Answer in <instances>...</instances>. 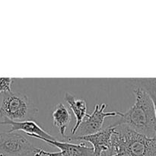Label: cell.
I'll use <instances>...</instances> for the list:
<instances>
[{
    "label": "cell",
    "instance_id": "8fae6325",
    "mask_svg": "<svg viewBox=\"0 0 156 156\" xmlns=\"http://www.w3.org/2000/svg\"><path fill=\"white\" fill-rule=\"evenodd\" d=\"M134 87L143 88L149 94L153 103L156 117V78H141V79H129Z\"/></svg>",
    "mask_w": 156,
    "mask_h": 156
},
{
    "label": "cell",
    "instance_id": "52a82bcc",
    "mask_svg": "<svg viewBox=\"0 0 156 156\" xmlns=\"http://www.w3.org/2000/svg\"><path fill=\"white\" fill-rule=\"evenodd\" d=\"M116 123L109 126L103 128L98 133L91 135L84 136L79 137H69V142L77 141L80 143L86 142L92 145L94 156H104L103 153L111 151V140L116 129Z\"/></svg>",
    "mask_w": 156,
    "mask_h": 156
},
{
    "label": "cell",
    "instance_id": "5b68a950",
    "mask_svg": "<svg viewBox=\"0 0 156 156\" xmlns=\"http://www.w3.org/2000/svg\"><path fill=\"white\" fill-rule=\"evenodd\" d=\"M38 140H43L50 146H55L59 149L58 152H48L41 149H37L33 152L34 156H94L92 147L86 146L84 143L79 144L71 142H61L56 140H50L39 137Z\"/></svg>",
    "mask_w": 156,
    "mask_h": 156
},
{
    "label": "cell",
    "instance_id": "7c38bea8",
    "mask_svg": "<svg viewBox=\"0 0 156 156\" xmlns=\"http://www.w3.org/2000/svg\"><path fill=\"white\" fill-rule=\"evenodd\" d=\"M13 79L12 78H0V95L12 91Z\"/></svg>",
    "mask_w": 156,
    "mask_h": 156
},
{
    "label": "cell",
    "instance_id": "3957f363",
    "mask_svg": "<svg viewBox=\"0 0 156 156\" xmlns=\"http://www.w3.org/2000/svg\"><path fill=\"white\" fill-rule=\"evenodd\" d=\"M37 108L27 96L21 93H5L0 101V117L14 122L33 120Z\"/></svg>",
    "mask_w": 156,
    "mask_h": 156
},
{
    "label": "cell",
    "instance_id": "9c48e42d",
    "mask_svg": "<svg viewBox=\"0 0 156 156\" xmlns=\"http://www.w3.org/2000/svg\"><path fill=\"white\" fill-rule=\"evenodd\" d=\"M66 103L68 104L70 110L73 111V114L76 117V123L71 129V136L75 135L76 131L78 130L82 121L87 116V104L86 101L83 99L77 98L76 96L72 94L71 93L66 92L64 98Z\"/></svg>",
    "mask_w": 156,
    "mask_h": 156
},
{
    "label": "cell",
    "instance_id": "6da1fadb",
    "mask_svg": "<svg viewBox=\"0 0 156 156\" xmlns=\"http://www.w3.org/2000/svg\"><path fill=\"white\" fill-rule=\"evenodd\" d=\"M135 103L126 112L118 111L120 120L117 123L127 126L136 132L155 138L156 117L153 103L146 91L140 87L133 89Z\"/></svg>",
    "mask_w": 156,
    "mask_h": 156
},
{
    "label": "cell",
    "instance_id": "7a4b0ae2",
    "mask_svg": "<svg viewBox=\"0 0 156 156\" xmlns=\"http://www.w3.org/2000/svg\"><path fill=\"white\" fill-rule=\"evenodd\" d=\"M108 156H156V139L136 132L127 126L115 123Z\"/></svg>",
    "mask_w": 156,
    "mask_h": 156
},
{
    "label": "cell",
    "instance_id": "277c9868",
    "mask_svg": "<svg viewBox=\"0 0 156 156\" xmlns=\"http://www.w3.org/2000/svg\"><path fill=\"white\" fill-rule=\"evenodd\" d=\"M36 148L26 137L16 132L0 133V156H27Z\"/></svg>",
    "mask_w": 156,
    "mask_h": 156
},
{
    "label": "cell",
    "instance_id": "8992f818",
    "mask_svg": "<svg viewBox=\"0 0 156 156\" xmlns=\"http://www.w3.org/2000/svg\"><path fill=\"white\" fill-rule=\"evenodd\" d=\"M106 107V104H102L101 105H96L94 111L91 114H87L86 117L84 119L75 135L72 136H84L96 133L103 129L102 127L104 122L107 117H114L118 116V111L105 112V110Z\"/></svg>",
    "mask_w": 156,
    "mask_h": 156
},
{
    "label": "cell",
    "instance_id": "ba28073f",
    "mask_svg": "<svg viewBox=\"0 0 156 156\" xmlns=\"http://www.w3.org/2000/svg\"><path fill=\"white\" fill-rule=\"evenodd\" d=\"M0 124L9 125L11 126L9 132H17V131H22L25 133L27 136L33 138L37 139L39 137L45 138L50 140H56L53 136L46 132L44 129L41 127L34 120H27L23 122H14L11 120L4 119L2 121L0 122Z\"/></svg>",
    "mask_w": 156,
    "mask_h": 156
},
{
    "label": "cell",
    "instance_id": "30bf717a",
    "mask_svg": "<svg viewBox=\"0 0 156 156\" xmlns=\"http://www.w3.org/2000/svg\"><path fill=\"white\" fill-rule=\"evenodd\" d=\"M53 126L57 128L59 133L63 138L66 136L67 129L72 120V114L68 108L62 103L57 104L52 113Z\"/></svg>",
    "mask_w": 156,
    "mask_h": 156
}]
</instances>
